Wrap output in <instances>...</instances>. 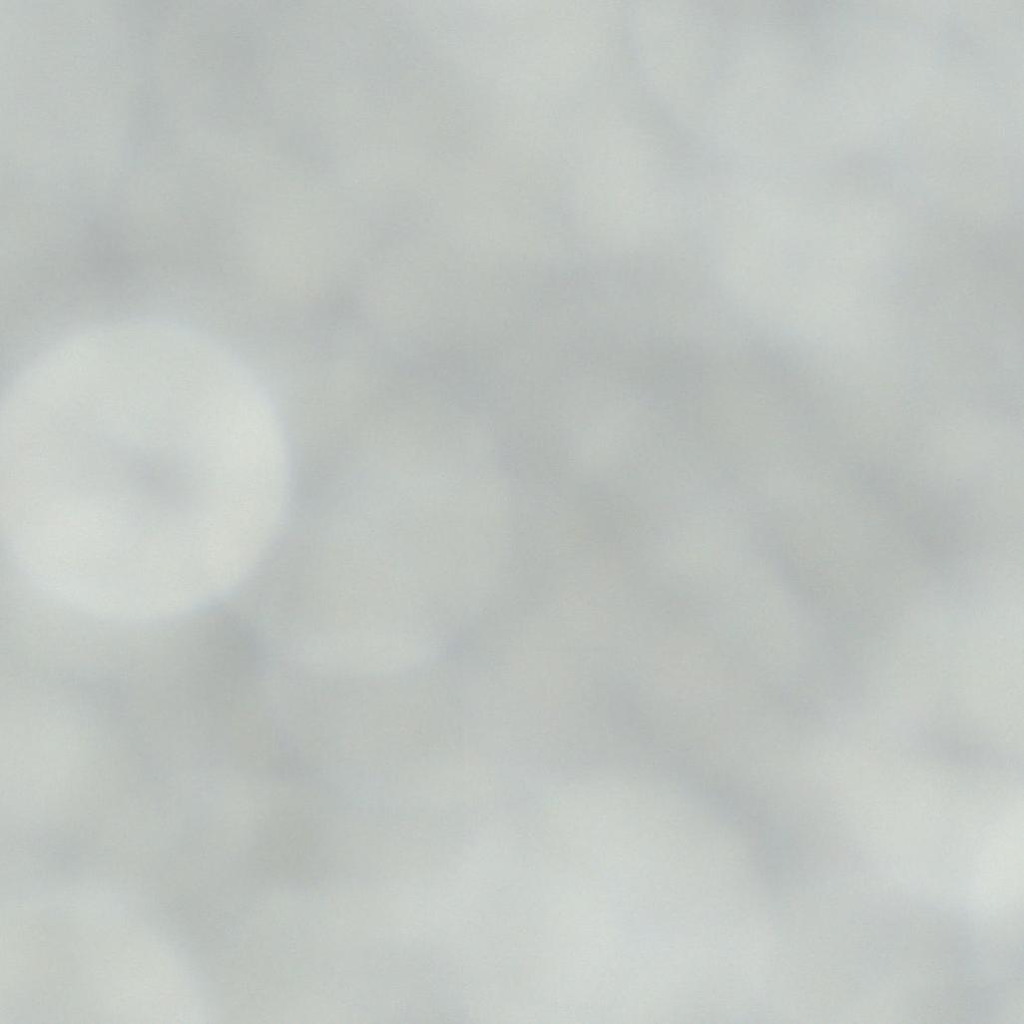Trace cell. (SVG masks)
<instances>
[{
  "label": "cell",
  "instance_id": "6da1fadb",
  "mask_svg": "<svg viewBox=\"0 0 1024 1024\" xmlns=\"http://www.w3.org/2000/svg\"><path fill=\"white\" fill-rule=\"evenodd\" d=\"M1 530L10 566L51 601L126 623L233 592L288 505L281 418L224 344L163 320L86 328L9 385Z\"/></svg>",
  "mask_w": 1024,
  "mask_h": 1024
}]
</instances>
